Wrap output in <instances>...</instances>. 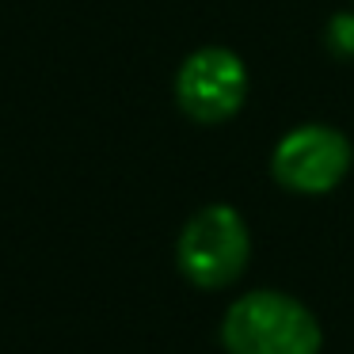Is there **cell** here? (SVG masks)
<instances>
[{
  "label": "cell",
  "mask_w": 354,
  "mask_h": 354,
  "mask_svg": "<svg viewBox=\"0 0 354 354\" xmlns=\"http://www.w3.org/2000/svg\"><path fill=\"white\" fill-rule=\"evenodd\" d=\"M354 149L343 130L324 122H305L274 145L270 171L293 194H328L346 179Z\"/></svg>",
  "instance_id": "3957f363"
},
{
  "label": "cell",
  "mask_w": 354,
  "mask_h": 354,
  "mask_svg": "<svg viewBox=\"0 0 354 354\" xmlns=\"http://www.w3.org/2000/svg\"><path fill=\"white\" fill-rule=\"evenodd\" d=\"M248 69L232 50L202 46L179 65L176 73V103L187 118L202 126L229 122L248 100Z\"/></svg>",
  "instance_id": "277c9868"
},
{
  "label": "cell",
  "mask_w": 354,
  "mask_h": 354,
  "mask_svg": "<svg viewBox=\"0 0 354 354\" xmlns=\"http://www.w3.org/2000/svg\"><path fill=\"white\" fill-rule=\"evenodd\" d=\"M221 346L229 354H320L324 328L293 293L252 290L225 308Z\"/></svg>",
  "instance_id": "6da1fadb"
},
{
  "label": "cell",
  "mask_w": 354,
  "mask_h": 354,
  "mask_svg": "<svg viewBox=\"0 0 354 354\" xmlns=\"http://www.w3.org/2000/svg\"><path fill=\"white\" fill-rule=\"evenodd\" d=\"M324 42H328V50H335L339 57H351L354 54V12L331 16L328 31H324Z\"/></svg>",
  "instance_id": "5b68a950"
},
{
  "label": "cell",
  "mask_w": 354,
  "mask_h": 354,
  "mask_svg": "<svg viewBox=\"0 0 354 354\" xmlns=\"http://www.w3.org/2000/svg\"><path fill=\"white\" fill-rule=\"evenodd\" d=\"M252 232L244 217L225 202L202 206L187 217L176 240V267L198 290H225L248 270Z\"/></svg>",
  "instance_id": "7a4b0ae2"
}]
</instances>
